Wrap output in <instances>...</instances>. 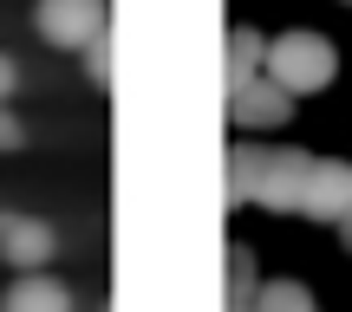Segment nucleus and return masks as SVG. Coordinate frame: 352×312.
Wrapping results in <instances>:
<instances>
[{
    "label": "nucleus",
    "mask_w": 352,
    "mask_h": 312,
    "mask_svg": "<svg viewBox=\"0 0 352 312\" xmlns=\"http://www.w3.org/2000/svg\"><path fill=\"white\" fill-rule=\"evenodd\" d=\"M261 72L294 98V91H320V85H333V72H340V52H333L320 33H280V39H267Z\"/></svg>",
    "instance_id": "nucleus-1"
},
{
    "label": "nucleus",
    "mask_w": 352,
    "mask_h": 312,
    "mask_svg": "<svg viewBox=\"0 0 352 312\" xmlns=\"http://www.w3.org/2000/svg\"><path fill=\"white\" fill-rule=\"evenodd\" d=\"M307 176H314V150H267L261 156V182H254V208L300 215Z\"/></svg>",
    "instance_id": "nucleus-2"
},
{
    "label": "nucleus",
    "mask_w": 352,
    "mask_h": 312,
    "mask_svg": "<svg viewBox=\"0 0 352 312\" xmlns=\"http://www.w3.org/2000/svg\"><path fill=\"white\" fill-rule=\"evenodd\" d=\"M39 33L65 52H85L91 39H104V7L98 0H39Z\"/></svg>",
    "instance_id": "nucleus-3"
},
{
    "label": "nucleus",
    "mask_w": 352,
    "mask_h": 312,
    "mask_svg": "<svg viewBox=\"0 0 352 312\" xmlns=\"http://www.w3.org/2000/svg\"><path fill=\"white\" fill-rule=\"evenodd\" d=\"M228 117L248 124V130H267V124H287V117H294V98L261 72V78H248V85L228 91Z\"/></svg>",
    "instance_id": "nucleus-4"
},
{
    "label": "nucleus",
    "mask_w": 352,
    "mask_h": 312,
    "mask_svg": "<svg viewBox=\"0 0 352 312\" xmlns=\"http://www.w3.org/2000/svg\"><path fill=\"white\" fill-rule=\"evenodd\" d=\"M346 208H352V163L314 156V176H307V195H300V215H314V221H340Z\"/></svg>",
    "instance_id": "nucleus-5"
},
{
    "label": "nucleus",
    "mask_w": 352,
    "mask_h": 312,
    "mask_svg": "<svg viewBox=\"0 0 352 312\" xmlns=\"http://www.w3.org/2000/svg\"><path fill=\"white\" fill-rule=\"evenodd\" d=\"M0 261H13L20 274H39L52 261V228L33 221V215H0Z\"/></svg>",
    "instance_id": "nucleus-6"
},
{
    "label": "nucleus",
    "mask_w": 352,
    "mask_h": 312,
    "mask_svg": "<svg viewBox=\"0 0 352 312\" xmlns=\"http://www.w3.org/2000/svg\"><path fill=\"white\" fill-rule=\"evenodd\" d=\"M0 312H72V293L46 274H20L7 287V300H0Z\"/></svg>",
    "instance_id": "nucleus-7"
},
{
    "label": "nucleus",
    "mask_w": 352,
    "mask_h": 312,
    "mask_svg": "<svg viewBox=\"0 0 352 312\" xmlns=\"http://www.w3.org/2000/svg\"><path fill=\"white\" fill-rule=\"evenodd\" d=\"M261 59H267V39L254 33V26H235V33H228V91L261 78Z\"/></svg>",
    "instance_id": "nucleus-8"
},
{
    "label": "nucleus",
    "mask_w": 352,
    "mask_h": 312,
    "mask_svg": "<svg viewBox=\"0 0 352 312\" xmlns=\"http://www.w3.org/2000/svg\"><path fill=\"white\" fill-rule=\"evenodd\" d=\"M261 156L254 143H241V150H228V208H248L254 202V182H261Z\"/></svg>",
    "instance_id": "nucleus-9"
},
{
    "label": "nucleus",
    "mask_w": 352,
    "mask_h": 312,
    "mask_svg": "<svg viewBox=\"0 0 352 312\" xmlns=\"http://www.w3.org/2000/svg\"><path fill=\"white\" fill-rule=\"evenodd\" d=\"M248 312H314V293L300 280H267V287H254Z\"/></svg>",
    "instance_id": "nucleus-10"
},
{
    "label": "nucleus",
    "mask_w": 352,
    "mask_h": 312,
    "mask_svg": "<svg viewBox=\"0 0 352 312\" xmlns=\"http://www.w3.org/2000/svg\"><path fill=\"white\" fill-rule=\"evenodd\" d=\"M248 300H254V254L228 248V312H241Z\"/></svg>",
    "instance_id": "nucleus-11"
},
{
    "label": "nucleus",
    "mask_w": 352,
    "mask_h": 312,
    "mask_svg": "<svg viewBox=\"0 0 352 312\" xmlns=\"http://www.w3.org/2000/svg\"><path fill=\"white\" fill-rule=\"evenodd\" d=\"M85 72L104 85V72H111V46H104V39H91V46H85Z\"/></svg>",
    "instance_id": "nucleus-12"
},
{
    "label": "nucleus",
    "mask_w": 352,
    "mask_h": 312,
    "mask_svg": "<svg viewBox=\"0 0 352 312\" xmlns=\"http://www.w3.org/2000/svg\"><path fill=\"white\" fill-rule=\"evenodd\" d=\"M26 143V130H20V117L7 111V104H0V150H20Z\"/></svg>",
    "instance_id": "nucleus-13"
},
{
    "label": "nucleus",
    "mask_w": 352,
    "mask_h": 312,
    "mask_svg": "<svg viewBox=\"0 0 352 312\" xmlns=\"http://www.w3.org/2000/svg\"><path fill=\"white\" fill-rule=\"evenodd\" d=\"M13 85H20V72H13V59L0 52V104H7V91H13Z\"/></svg>",
    "instance_id": "nucleus-14"
},
{
    "label": "nucleus",
    "mask_w": 352,
    "mask_h": 312,
    "mask_svg": "<svg viewBox=\"0 0 352 312\" xmlns=\"http://www.w3.org/2000/svg\"><path fill=\"white\" fill-rule=\"evenodd\" d=\"M340 241H346V248H352V208L340 215Z\"/></svg>",
    "instance_id": "nucleus-15"
},
{
    "label": "nucleus",
    "mask_w": 352,
    "mask_h": 312,
    "mask_svg": "<svg viewBox=\"0 0 352 312\" xmlns=\"http://www.w3.org/2000/svg\"><path fill=\"white\" fill-rule=\"evenodd\" d=\"M241 312H248V306H241Z\"/></svg>",
    "instance_id": "nucleus-16"
}]
</instances>
